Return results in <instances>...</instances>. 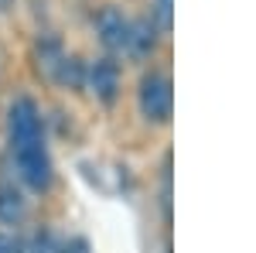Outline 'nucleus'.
Wrapping results in <instances>:
<instances>
[{
    "instance_id": "f257e3e1",
    "label": "nucleus",
    "mask_w": 256,
    "mask_h": 253,
    "mask_svg": "<svg viewBox=\"0 0 256 253\" xmlns=\"http://www.w3.org/2000/svg\"><path fill=\"white\" fill-rule=\"evenodd\" d=\"M10 154H14V171H18L24 188L44 195L55 185V161H52V151H48L44 137L41 140H24V144H10Z\"/></svg>"
},
{
    "instance_id": "f03ea898",
    "label": "nucleus",
    "mask_w": 256,
    "mask_h": 253,
    "mask_svg": "<svg viewBox=\"0 0 256 253\" xmlns=\"http://www.w3.org/2000/svg\"><path fill=\"white\" fill-rule=\"evenodd\" d=\"M137 106H140V117L147 123H168L171 120V110H174V89H171V79L150 69L147 76L140 79V89H137Z\"/></svg>"
},
{
    "instance_id": "7ed1b4c3",
    "label": "nucleus",
    "mask_w": 256,
    "mask_h": 253,
    "mask_svg": "<svg viewBox=\"0 0 256 253\" xmlns=\"http://www.w3.org/2000/svg\"><path fill=\"white\" fill-rule=\"evenodd\" d=\"M7 137H10V144L44 137V120H41V110L31 96H18L10 103V110H7Z\"/></svg>"
},
{
    "instance_id": "20e7f679",
    "label": "nucleus",
    "mask_w": 256,
    "mask_h": 253,
    "mask_svg": "<svg viewBox=\"0 0 256 253\" xmlns=\"http://www.w3.org/2000/svg\"><path fill=\"white\" fill-rule=\"evenodd\" d=\"M120 86H123V76H120V65L113 55H102L86 65V89L96 96V103L113 106L120 99Z\"/></svg>"
},
{
    "instance_id": "39448f33",
    "label": "nucleus",
    "mask_w": 256,
    "mask_h": 253,
    "mask_svg": "<svg viewBox=\"0 0 256 253\" xmlns=\"http://www.w3.org/2000/svg\"><path fill=\"white\" fill-rule=\"evenodd\" d=\"M92 28H96L99 45H102L110 55L126 52V38H130V18H126L120 7H113V4L99 7L96 18H92Z\"/></svg>"
},
{
    "instance_id": "423d86ee",
    "label": "nucleus",
    "mask_w": 256,
    "mask_h": 253,
    "mask_svg": "<svg viewBox=\"0 0 256 253\" xmlns=\"http://www.w3.org/2000/svg\"><path fill=\"white\" fill-rule=\"evenodd\" d=\"M160 31L158 24L150 18H137L130 21V38H126V55H134V59H150L154 52H158V41H160Z\"/></svg>"
},
{
    "instance_id": "0eeeda50",
    "label": "nucleus",
    "mask_w": 256,
    "mask_h": 253,
    "mask_svg": "<svg viewBox=\"0 0 256 253\" xmlns=\"http://www.w3.org/2000/svg\"><path fill=\"white\" fill-rule=\"evenodd\" d=\"M28 215V198L14 181H0V222L4 226H20Z\"/></svg>"
},
{
    "instance_id": "6e6552de",
    "label": "nucleus",
    "mask_w": 256,
    "mask_h": 253,
    "mask_svg": "<svg viewBox=\"0 0 256 253\" xmlns=\"http://www.w3.org/2000/svg\"><path fill=\"white\" fill-rule=\"evenodd\" d=\"M48 79L62 89H68V93H82L86 89V62L79 55H62V62L55 65V72Z\"/></svg>"
},
{
    "instance_id": "1a4fd4ad",
    "label": "nucleus",
    "mask_w": 256,
    "mask_h": 253,
    "mask_svg": "<svg viewBox=\"0 0 256 253\" xmlns=\"http://www.w3.org/2000/svg\"><path fill=\"white\" fill-rule=\"evenodd\" d=\"M34 55H38V65H44V72L52 76L55 72V65L62 62V41L58 38H52V35H41L38 41H34Z\"/></svg>"
},
{
    "instance_id": "9d476101",
    "label": "nucleus",
    "mask_w": 256,
    "mask_h": 253,
    "mask_svg": "<svg viewBox=\"0 0 256 253\" xmlns=\"http://www.w3.org/2000/svg\"><path fill=\"white\" fill-rule=\"evenodd\" d=\"M24 253H58V239L52 236V229H38L34 239L24 246Z\"/></svg>"
},
{
    "instance_id": "9b49d317",
    "label": "nucleus",
    "mask_w": 256,
    "mask_h": 253,
    "mask_svg": "<svg viewBox=\"0 0 256 253\" xmlns=\"http://www.w3.org/2000/svg\"><path fill=\"white\" fill-rule=\"evenodd\" d=\"M150 21L158 24L160 31H171V0H154V11H150Z\"/></svg>"
},
{
    "instance_id": "f8f14e48",
    "label": "nucleus",
    "mask_w": 256,
    "mask_h": 253,
    "mask_svg": "<svg viewBox=\"0 0 256 253\" xmlns=\"http://www.w3.org/2000/svg\"><path fill=\"white\" fill-rule=\"evenodd\" d=\"M0 253H24V243H20V236L7 233V229H0Z\"/></svg>"
},
{
    "instance_id": "ddd939ff",
    "label": "nucleus",
    "mask_w": 256,
    "mask_h": 253,
    "mask_svg": "<svg viewBox=\"0 0 256 253\" xmlns=\"http://www.w3.org/2000/svg\"><path fill=\"white\" fill-rule=\"evenodd\" d=\"M58 253H92V250H89V243L82 236H68L65 243H58Z\"/></svg>"
},
{
    "instance_id": "4468645a",
    "label": "nucleus",
    "mask_w": 256,
    "mask_h": 253,
    "mask_svg": "<svg viewBox=\"0 0 256 253\" xmlns=\"http://www.w3.org/2000/svg\"><path fill=\"white\" fill-rule=\"evenodd\" d=\"M14 4H18V0H0V14H7V11H14Z\"/></svg>"
}]
</instances>
